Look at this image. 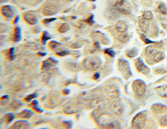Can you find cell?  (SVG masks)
I'll use <instances>...</instances> for the list:
<instances>
[{"instance_id": "7dc6e473", "label": "cell", "mask_w": 167, "mask_h": 129, "mask_svg": "<svg viewBox=\"0 0 167 129\" xmlns=\"http://www.w3.org/2000/svg\"><path fill=\"white\" fill-rule=\"evenodd\" d=\"M68 1H73V0H68Z\"/></svg>"}, {"instance_id": "74e56055", "label": "cell", "mask_w": 167, "mask_h": 129, "mask_svg": "<svg viewBox=\"0 0 167 129\" xmlns=\"http://www.w3.org/2000/svg\"><path fill=\"white\" fill-rule=\"evenodd\" d=\"M69 52L68 51H60V52H57L56 54H57V55L60 56H66V55H68L69 54Z\"/></svg>"}, {"instance_id": "bcb514c9", "label": "cell", "mask_w": 167, "mask_h": 129, "mask_svg": "<svg viewBox=\"0 0 167 129\" xmlns=\"http://www.w3.org/2000/svg\"><path fill=\"white\" fill-rule=\"evenodd\" d=\"M38 54L39 55L42 56H44L46 55V54H45V53H43V52H39Z\"/></svg>"}, {"instance_id": "d6a6232c", "label": "cell", "mask_w": 167, "mask_h": 129, "mask_svg": "<svg viewBox=\"0 0 167 129\" xmlns=\"http://www.w3.org/2000/svg\"><path fill=\"white\" fill-rule=\"evenodd\" d=\"M37 96H38V94H37V93L31 94H29V96H28L26 98H25V100L29 102V101L31 100H32V99H33V98H36Z\"/></svg>"}, {"instance_id": "7402d4cb", "label": "cell", "mask_w": 167, "mask_h": 129, "mask_svg": "<svg viewBox=\"0 0 167 129\" xmlns=\"http://www.w3.org/2000/svg\"><path fill=\"white\" fill-rule=\"evenodd\" d=\"M164 58H165V54L162 52H158L156 53L154 56V59L156 62H160Z\"/></svg>"}, {"instance_id": "44dd1931", "label": "cell", "mask_w": 167, "mask_h": 129, "mask_svg": "<svg viewBox=\"0 0 167 129\" xmlns=\"http://www.w3.org/2000/svg\"><path fill=\"white\" fill-rule=\"evenodd\" d=\"M138 53H139L138 49L136 48H134L132 50H129L128 52H127L126 55L129 57H134L135 56L138 55Z\"/></svg>"}, {"instance_id": "5bb4252c", "label": "cell", "mask_w": 167, "mask_h": 129, "mask_svg": "<svg viewBox=\"0 0 167 129\" xmlns=\"http://www.w3.org/2000/svg\"><path fill=\"white\" fill-rule=\"evenodd\" d=\"M139 26L140 28L143 32H146L148 31L149 26H150V22L149 20L146 19H142L139 22Z\"/></svg>"}, {"instance_id": "e575fe53", "label": "cell", "mask_w": 167, "mask_h": 129, "mask_svg": "<svg viewBox=\"0 0 167 129\" xmlns=\"http://www.w3.org/2000/svg\"><path fill=\"white\" fill-rule=\"evenodd\" d=\"M104 52H105V54H108V55L110 56L111 57H114L115 56V52H114V50L112 49H110H110H106V50H105Z\"/></svg>"}, {"instance_id": "7a4b0ae2", "label": "cell", "mask_w": 167, "mask_h": 129, "mask_svg": "<svg viewBox=\"0 0 167 129\" xmlns=\"http://www.w3.org/2000/svg\"><path fill=\"white\" fill-rule=\"evenodd\" d=\"M101 64H102L101 60L96 57L86 58L82 63L83 67L87 70H90V71L97 70L101 66Z\"/></svg>"}, {"instance_id": "5b68a950", "label": "cell", "mask_w": 167, "mask_h": 129, "mask_svg": "<svg viewBox=\"0 0 167 129\" xmlns=\"http://www.w3.org/2000/svg\"><path fill=\"white\" fill-rule=\"evenodd\" d=\"M132 88L137 97H140L146 91L145 82L142 80H136L132 84Z\"/></svg>"}, {"instance_id": "cb8c5ba5", "label": "cell", "mask_w": 167, "mask_h": 129, "mask_svg": "<svg viewBox=\"0 0 167 129\" xmlns=\"http://www.w3.org/2000/svg\"><path fill=\"white\" fill-rule=\"evenodd\" d=\"M158 12L162 14H166L167 12V7L164 3H161L158 7Z\"/></svg>"}, {"instance_id": "4dcf8cb0", "label": "cell", "mask_w": 167, "mask_h": 129, "mask_svg": "<svg viewBox=\"0 0 167 129\" xmlns=\"http://www.w3.org/2000/svg\"><path fill=\"white\" fill-rule=\"evenodd\" d=\"M14 48H12L10 49V50L8 51V54H7V56H8V57H9V59H10V60H12L14 59Z\"/></svg>"}, {"instance_id": "ab89813d", "label": "cell", "mask_w": 167, "mask_h": 129, "mask_svg": "<svg viewBox=\"0 0 167 129\" xmlns=\"http://www.w3.org/2000/svg\"><path fill=\"white\" fill-rule=\"evenodd\" d=\"M63 124L64 125L66 128H68V129H70L72 127V122H70V121H67V120L64 121Z\"/></svg>"}, {"instance_id": "ba28073f", "label": "cell", "mask_w": 167, "mask_h": 129, "mask_svg": "<svg viewBox=\"0 0 167 129\" xmlns=\"http://www.w3.org/2000/svg\"><path fill=\"white\" fill-rule=\"evenodd\" d=\"M1 12L3 16L7 18H10L12 17L14 14V12L12 7L10 5H3L1 8Z\"/></svg>"}, {"instance_id": "e0dca14e", "label": "cell", "mask_w": 167, "mask_h": 129, "mask_svg": "<svg viewBox=\"0 0 167 129\" xmlns=\"http://www.w3.org/2000/svg\"><path fill=\"white\" fill-rule=\"evenodd\" d=\"M116 28L117 31H118L121 32V33H123L124 31H126L127 28H128V26H127L126 24L124 22H123V21H119V22H118V23L116 24Z\"/></svg>"}, {"instance_id": "484cf974", "label": "cell", "mask_w": 167, "mask_h": 129, "mask_svg": "<svg viewBox=\"0 0 167 129\" xmlns=\"http://www.w3.org/2000/svg\"><path fill=\"white\" fill-rule=\"evenodd\" d=\"M51 38V35H50L48 31H45L43 32V36H42V43L43 44H45L46 42L50 40Z\"/></svg>"}, {"instance_id": "9c48e42d", "label": "cell", "mask_w": 167, "mask_h": 129, "mask_svg": "<svg viewBox=\"0 0 167 129\" xmlns=\"http://www.w3.org/2000/svg\"><path fill=\"white\" fill-rule=\"evenodd\" d=\"M24 20L30 25H35L38 22V18L32 13L28 12L24 15Z\"/></svg>"}, {"instance_id": "f546056e", "label": "cell", "mask_w": 167, "mask_h": 129, "mask_svg": "<svg viewBox=\"0 0 167 129\" xmlns=\"http://www.w3.org/2000/svg\"><path fill=\"white\" fill-rule=\"evenodd\" d=\"M31 104H32V106H33V107L32 108H33V109L36 110V111H37V112H43V110H42V109H40V107H39L38 101L33 100V102H32V103H31Z\"/></svg>"}, {"instance_id": "ee69618b", "label": "cell", "mask_w": 167, "mask_h": 129, "mask_svg": "<svg viewBox=\"0 0 167 129\" xmlns=\"http://www.w3.org/2000/svg\"><path fill=\"white\" fill-rule=\"evenodd\" d=\"M19 16H17V17H15V19H14V24H16L17 22H18V20H19Z\"/></svg>"}, {"instance_id": "9a60e30c", "label": "cell", "mask_w": 167, "mask_h": 129, "mask_svg": "<svg viewBox=\"0 0 167 129\" xmlns=\"http://www.w3.org/2000/svg\"><path fill=\"white\" fill-rule=\"evenodd\" d=\"M22 39V31L19 27H15L14 30V35H13V41L15 42H19Z\"/></svg>"}, {"instance_id": "b9f144b4", "label": "cell", "mask_w": 167, "mask_h": 129, "mask_svg": "<svg viewBox=\"0 0 167 129\" xmlns=\"http://www.w3.org/2000/svg\"><path fill=\"white\" fill-rule=\"evenodd\" d=\"M79 43H73L72 45V48H79L80 46H82V44H80V45H78Z\"/></svg>"}, {"instance_id": "4fadbf2b", "label": "cell", "mask_w": 167, "mask_h": 129, "mask_svg": "<svg viewBox=\"0 0 167 129\" xmlns=\"http://www.w3.org/2000/svg\"><path fill=\"white\" fill-rule=\"evenodd\" d=\"M29 124L26 120H19L17 121L12 125V129H28Z\"/></svg>"}, {"instance_id": "4316f807", "label": "cell", "mask_w": 167, "mask_h": 129, "mask_svg": "<svg viewBox=\"0 0 167 129\" xmlns=\"http://www.w3.org/2000/svg\"><path fill=\"white\" fill-rule=\"evenodd\" d=\"M70 29V26L68 24H66V23H64V24H62V25H61V26L60 27V28H59V31H60V33H65V32H66L67 31H68Z\"/></svg>"}, {"instance_id": "603a6c76", "label": "cell", "mask_w": 167, "mask_h": 129, "mask_svg": "<svg viewBox=\"0 0 167 129\" xmlns=\"http://www.w3.org/2000/svg\"><path fill=\"white\" fill-rule=\"evenodd\" d=\"M124 3H125V0H116V1L114 3V7L120 11L124 7Z\"/></svg>"}, {"instance_id": "f1b7e54d", "label": "cell", "mask_w": 167, "mask_h": 129, "mask_svg": "<svg viewBox=\"0 0 167 129\" xmlns=\"http://www.w3.org/2000/svg\"><path fill=\"white\" fill-rule=\"evenodd\" d=\"M143 18L144 19H148V20H151L153 18V15L152 12L150 11H146L143 14Z\"/></svg>"}, {"instance_id": "d6986e66", "label": "cell", "mask_w": 167, "mask_h": 129, "mask_svg": "<svg viewBox=\"0 0 167 129\" xmlns=\"http://www.w3.org/2000/svg\"><path fill=\"white\" fill-rule=\"evenodd\" d=\"M129 40V36L126 33H122L118 36V40L122 43H126Z\"/></svg>"}, {"instance_id": "7c38bea8", "label": "cell", "mask_w": 167, "mask_h": 129, "mask_svg": "<svg viewBox=\"0 0 167 129\" xmlns=\"http://www.w3.org/2000/svg\"><path fill=\"white\" fill-rule=\"evenodd\" d=\"M43 14L45 15H52L57 12V8L54 5H48L43 10Z\"/></svg>"}, {"instance_id": "83f0119b", "label": "cell", "mask_w": 167, "mask_h": 129, "mask_svg": "<svg viewBox=\"0 0 167 129\" xmlns=\"http://www.w3.org/2000/svg\"><path fill=\"white\" fill-rule=\"evenodd\" d=\"M60 45V43H58L56 41H51L49 43V47H50L52 50H54V49H57Z\"/></svg>"}, {"instance_id": "60d3db41", "label": "cell", "mask_w": 167, "mask_h": 129, "mask_svg": "<svg viewBox=\"0 0 167 129\" xmlns=\"http://www.w3.org/2000/svg\"><path fill=\"white\" fill-rule=\"evenodd\" d=\"M86 23H88L89 24H92L94 23V20H93V15H91L90 17H89L88 19H86Z\"/></svg>"}, {"instance_id": "52a82bcc", "label": "cell", "mask_w": 167, "mask_h": 129, "mask_svg": "<svg viewBox=\"0 0 167 129\" xmlns=\"http://www.w3.org/2000/svg\"><path fill=\"white\" fill-rule=\"evenodd\" d=\"M105 91L108 95L110 96L111 98H117L119 96V90L115 86L110 85V86H106Z\"/></svg>"}, {"instance_id": "ffe728a7", "label": "cell", "mask_w": 167, "mask_h": 129, "mask_svg": "<svg viewBox=\"0 0 167 129\" xmlns=\"http://www.w3.org/2000/svg\"><path fill=\"white\" fill-rule=\"evenodd\" d=\"M155 52L156 48L154 45H150L146 49V55L149 56H152L154 55Z\"/></svg>"}, {"instance_id": "d590c367", "label": "cell", "mask_w": 167, "mask_h": 129, "mask_svg": "<svg viewBox=\"0 0 167 129\" xmlns=\"http://www.w3.org/2000/svg\"><path fill=\"white\" fill-rule=\"evenodd\" d=\"M6 117H7L6 118H7V123H9L14 119V115H13L12 113H10V114H7L6 115Z\"/></svg>"}, {"instance_id": "8d00e7d4", "label": "cell", "mask_w": 167, "mask_h": 129, "mask_svg": "<svg viewBox=\"0 0 167 129\" xmlns=\"http://www.w3.org/2000/svg\"><path fill=\"white\" fill-rule=\"evenodd\" d=\"M56 18H46V19H44L43 20V23L44 24H48L51 23L53 21H55Z\"/></svg>"}, {"instance_id": "3957f363", "label": "cell", "mask_w": 167, "mask_h": 129, "mask_svg": "<svg viewBox=\"0 0 167 129\" xmlns=\"http://www.w3.org/2000/svg\"><path fill=\"white\" fill-rule=\"evenodd\" d=\"M146 122V116L143 112H140L134 116L132 121V127L133 129H142Z\"/></svg>"}, {"instance_id": "8992f818", "label": "cell", "mask_w": 167, "mask_h": 129, "mask_svg": "<svg viewBox=\"0 0 167 129\" xmlns=\"http://www.w3.org/2000/svg\"><path fill=\"white\" fill-rule=\"evenodd\" d=\"M135 65H136V69L139 72H140V73L143 74H145V75L149 73V71H150L149 68L144 64L143 61L141 60V58L137 59V60L136 61V63H135Z\"/></svg>"}, {"instance_id": "836d02e7", "label": "cell", "mask_w": 167, "mask_h": 129, "mask_svg": "<svg viewBox=\"0 0 167 129\" xmlns=\"http://www.w3.org/2000/svg\"><path fill=\"white\" fill-rule=\"evenodd\" d=\"M160 125L162 127H167V115L163 116L162 119L160 120Z\"/></svg>"}, {"instance_id": "30bf717a", "label": "cell", "mask_w": 167, "mask_h": 129, "mask_svg": "<svg viewBox=\"0 0 167 129\" xmlns=\"http://www.w3.org/2000/svg\"><path fill=\"white\" fill-rule=\"evenodd\" d=\"M111 110L116 115H121L124 111V106L119 102H115L111 106Z\"/></svg>"}, {"instance_id": "8fae6325", "label": "cell", "mask_w": 167, "mask_h": 129, "mask_svg": "<svg viewBox=\"0 0 167 129\" xmlns=\"http://www.w3.org/2000/svg\"><path fill=\"white\" fill-rule=\"evenodd\" d=\"M57 63V61L54 60L53 58L50 57L48 58V60H45L43 62V65H42V70H50L54 66L55 64Z\"/></svg>"}, {"instance_id": "7bdbcfd3", "label": "cell", "mask_w": 167, "mask_h": 129, "mask_svg": "<svg viewBox=\"0 0 167 129\" xmlns=\"http://www.w3.org/2000/svg\"><path fill=\"white\" fill-rule=\"evenodd\" d=\"M99 77H100V74L99 73H96L94 75V79H95V80H97V79L99 78Z\"/></svg>"}, {"instance_id": "6da1fadb", "label": "cell", "mask_w": 167, "mask_h": 129, "mask_svg": "<svg viewBox=\"0 0 167 129\" xmlns=\"http://www.w3.org/2000/svg\"><path fill=\"white\" fill-rule=\"evenodd\" d=\"M98 123L99 126L106 129H117L119 127L118 122L116 120L112 115L102 114L98 117Z\"/></svg>"}, {"instance_id": "1f68e13d", "label": "cell", "mask_w": 167, "mask_h": 129, "mask_svg": "<svg viewBox=\"0 0 167 129\" xmlns=\"http://www.w3.org/2000/svg\"><path fill=\"white\" fill-rule=\"evenodd\" d=\"M9 96H3L1 98V106H4L5 104H7V102L9 101Z\"/></svg>"}, {"instance_id": "2e32d148", "label": "cell", "mask_w": 167, "mask_h": 129, "mask_svg": "<svg viewBox=\"0 0 167 129\" xmlns=\"http://www.w3.org/2000/svg\"><path fill=\"white\" fill-rule=\"evenodd\" d=\"M66 68L72 72H78L80 69V65L75 62H68L66 64Z\"/></svg>"}, {"instance_id": "d4e9b609", "label": "cell", "mask_w": 167, "mask_h": 129, "mask_svg": "<svg viewBox=\"0 0 167 129\" xmlns=\"http://www.w3.org/2000/svg\"><path fill=\"white\" fill-rule=\"evenodd\" d=\"M22 105V104L21 102L17 100H14V102H12V103L10 104V107L12 110H16L17 108H19Z\"/></svg>"}, {"instance_id": "277c9868", "label": "cell", "mask_w": 167, "mask_h": 129, "mask_svg": "<svg viewBox=\"0 0 167 129\" xmlns=\"http://www.w3.org/2000/svg\"><path fill=\"white\" fill-rule=\"evenodd\" d=\"M118 69L122 76L126 79H128L132 76L130 67L128 61L123 59H120L118 61Z\"/></svg>"}, {"instance_id": "f35d334b", "label": "cell", "mask_w": 167, "mask_h": 129, "mask_svg": "<svg viewBox=\"0 0 167 129\" xmlns=\"http://www.w3.org/2000/svg\"><path fill=\"white\" fill-rule=\"evenodd\" d=\"M141 37H142V39L143 40L144 42H145L146 43H154V42H153V41L150 40H148V38H146V37H145V36L144 35H143V34H142L141 35Z\"/></svg>"}, {"instance_id": "f6af8a7d", "label": "cell", "mask_w": 167, "mask_h": 129, "mask_svg": "<svg viewBox=\"0 0 167 129\" xmlns=\"http://www.w3.org/2000/svg\"><path fill=\"white\" fill-rule=\"evenodd\" d=\"M64 93L66 94H70V90L68 89H66L64 90Z\"/></svg>"}, {"instance_id": "ac0fdd59", "label": "cell", "mask_w": 167, "mask_h": 129, "mask_svg": "<svg viewBox=\"0 0 167 129\" xmlns=\"http://www.w3.org/2000/svg\"><path fill=\"white\" fill-rule=\"evenodd\" d=\"M33 114V112L31 110L26 109V110H24L20 112L18 115V116L19 118H29L31 117Z\"/></svg>"}]
</instances>
